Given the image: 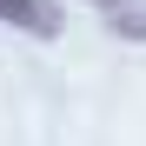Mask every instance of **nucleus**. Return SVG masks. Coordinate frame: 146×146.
I'll return each instance as SVG.
<instances>
[{
	"label": "nucleus",
	"instance_id": "obj_1",
	"mask_svg": "<svg viewBox=\"0 0 146 146\" xmlns=\"http://www.w3.org/2000/svg\"><path fill=\"white\" fill-rule=\"evenodd\" d=\"M0 20H13V27L33 33V40H53L60 33V13L46 7V0H0Z\"/></svg>",
	"mask_w": 146,
	"mask_h": 146
},
{
	"label": "nucleus",
	"instance_id": "obj_2",
	"mask_svg": "<svg viewBox=\"0 0 146 146\" xmlns=\"http://www.w3.org/2000/svg\"><path fill=\"white\" fill-rule=\"evenodd\" d=\"M106 27L126 33V40H146V0H113L106 7Z\"/></svg>",
	"mask_w": 146,
	"mask_h": 146
},
{
	"label": "nucleus",
	"instance_id": "obj_3",
	"mask_svg": "<svg viewBox=\"0 0 146 146\" xmlns=\"http://www.w3.org/2000/svg\"><path fill=\"white\" fill-rule=\"evenodd\" d=\"M93 7H113V0H93Z\"/></svg>",
	"mask_w": 146,
	"mask_h": 146
}]
</instances>
